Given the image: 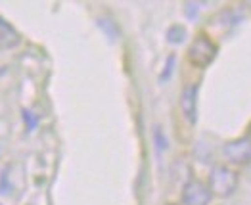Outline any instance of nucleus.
Wrapping results in <instances>:
<instances>
[{
    "label": "nucleus",
    "mask_w": 251,
    "mask_h": 205,
    "mask_svg": "<svg viewBox=\"0 0 251 205\" xmlns=\"http://www.w3.org/2000/svg\"><path fill=\"white\" fill-rule=\"evenodd\" d=\"M180 109L188 123H196L198 117V84L188 82L180 92Z\"/></svg>",
    "instance_id": "obj_5"
},
{
    "label": "nucleus",
    "mask_w": 251,
    "mask_h": 205,
    "mask_svg": "<svg viewBox=\"0 0 251 205\" xmlns=\"http://www.w3.org/2000/svg\"><path fill=\"white\" fill-rule=\"evenodd\" d=\"M211 190L207 184L200 180H190L182 188V202L184 205H209L211 202Z\"/></svg>",
    "instance_id": "obj_4"
},
{
    "label": "nucleus",
    "mask_w": 251,
    "mask_h": 205,
    "mask_svg": "<svg viewBox=\"0 0 251 205\" xmlns=\"http://www.w3.org/2000/svg\"><path fill=\"white\" fill-rule=\"evenodd\" d=\"M173 63H175V58L171 56L167 60V65H165V73L161 75V81H165V79H169V75H171V69H173Z\"/></svg>",
    "instance_id": "obj_7"
},
{
    "label": "nucleus",
    "mask_w": 251,
    "mask_h": 205,
    "mask_svg": "<svg viewBox=\"0 0 251 205\" xmlns=\"http://www.w3.org/2000/svg\"><path fill=\"white\" fill-rule=\"evenodd\" d=\"M155 140H157V144H159V150H163V148L167 146L165 138H163V132H161V128H157V130H155Z\"/></svg>",
    "instance_id": "obj_8"
},
{
    "label": "nucleus",
    "mask_w": 251,
    "mask_h": 205,
    "mask_svg": "<svg viewBox=\"0 0 251 205\" xmlns=\"http://www.w3.org/2000/svg\"><path fill=\"white\" fill-rule=\"evenodd\" d=\"M167 39H169V42H173V44L182 42L186 39V29H184L182 25H173L167 31Z\"/></svg>",
    "instance_id": "obj_6"
},
{
    "label": "nucleus",
    "mask_w": 251,
    "mask_h": 205,
    "mask_svg": "<svg viewBox=\"0 0 251 205\" xmlns=\"http://www.w3.org/2000/svg\"><path fill=\"white\" fill-rule=\"evenodd\" d=\"M238 188V175L225 167V165H217L213 167L209 175V190L211 194L219 196V198H228L236 192Z\"/></svg>",
    "instance_id": "obj_1"
},
{
    "label": "nucleus",
    "mask_w": 251,
    "mask_h": 205,
    "mask_svg": "<svg viewBox=\"0 0 251 205\" xmlns=\"http://www.w3.org/2000/svg\"><path fill=\"white\" fill-rule=\"evenodd\" d=\"M23 117L27 119V123H29V128H33L35 127V123L39 121L37 117H33V113H29V111H23Z\"/></svg>",
    "instance_id": "obj_9"
},
{
    "label": "nucleus",
    "mask_w": 251,
    "mask_h": 205,
    "mask_svg": "<svg viewBox=\"0 0 251 205\" xmlns=\"http://www.w3.org/2000/svg\"><path fill=\"white\" fill-rule=\"evenodd\" d=\"M217 58V44L205 35H198L188 48V60L192 65L203 69Z\"/></svg>",
    "instance_id": "obj_2"
},
{
    "label": "nucleus",
    "mask_w": 251,
    "mask_h": 205,
    "mask_svg": "<svg viewBox=\"0 0 251 205\" xmlns=\"http://www.w3.org/2000/svg\"><path fill=\"white\" fill-rule=\"evenodd\" d=\"M225 157L232 161V163L244 165L251 161V136H244V138H236L230 142L225 144L223 148Z\"/></svg>",
    "instance_id": "obj_3"
}]
</instances>
